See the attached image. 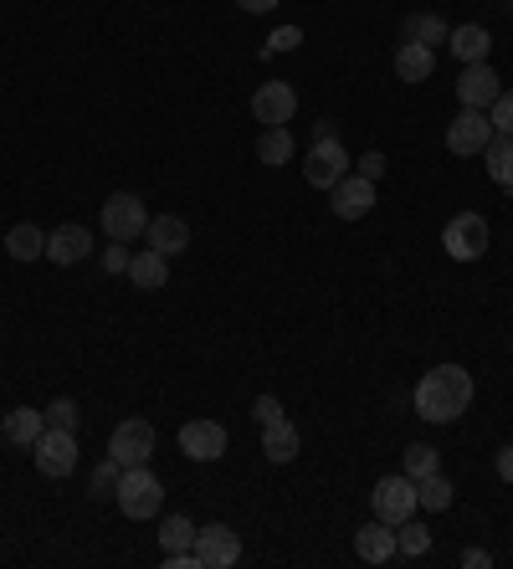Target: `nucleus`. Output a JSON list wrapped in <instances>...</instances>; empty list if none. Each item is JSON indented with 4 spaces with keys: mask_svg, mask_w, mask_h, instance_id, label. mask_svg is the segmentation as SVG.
Masks as SVG:
<instances>
[{
    "mask_svg": "<svg viewBox=\"0 0 513 569\" xmlns=\"http://www.w3.org/2000/svg\"><path fill=\"white\" fill-rule=\"evenodd\" d=\"M5 251H11L16 262H36V257H47V232H41V226H11Z\"/></svg>",
    "mask_w": 513,
    "mask_h": 569,
    "instance_id": "393cba45",
    "label": "nucleus"
},
{
    "mask_svg": "<svg viewBox=\"0 0 513 569\" xmlns=\"http://www.w3.org/2000/svg\"><path fill=\"white\" fill-rule=\"evenodd\" d=\"M488 123H493V134H513V93H498L493 108H488Z\"/></svg>",
    "mask_w": 513,
    "mask_h": 569,
    "instance_id": "2f4dec72",
    "label": "nucleus"
},
{
    "mask_svg": "<svg viewBox=\"0 0 513 569\" xmlns=\"http://www.w3.org/2000/svg\"><path fill=\"white\" fill-rule=\"evenodd\" d=\"M370 502H375V519L380 523H406L410 513H416V508H421V502H416V477H406V472H401V477H380L375 483V493H370Z\"/></svg>",
    "mask_w": 513,
    "mask_h": 569,
    "instance_id": "0eeeda50",
    "label": "nucleus"
},
{
    "mask_svg": "<svg viewBox=\"0 0 513 569\" xmlns=\"http://www.w3.org/2000/svg\"><path fill=\"white\" fill-rule=\"evenodd\" d=\"M159 544H165V549H190V544H195V523L180 519V513L165 519L159 523Z\"/></svg>",
    "mask_w": 513,
    "mask_h": 569,
    "instance_id": "7c9ffc66",
    "label": "nucleus"
},
{
    "mask_svg": "<svg viewBox=\"0 0 513 569\" xmlns=\"http://www.w3.org/2000/svg\"><path fill=\"white\" fill-rule=\"evenodd\" d=\"M431 72H437V51L421 47V42H401V51H395V78L401 83H427Z\"/></svg>",
    "mask_w": 513,
    "mask_h": 569,
    "instance_id": "a211bd4d",
    "label": "nucleus"
},
{
    "mask_svg": "<svg viewBox=\"0 0 513 569\" xmlns=\"http://www.w3.org/2000/svg\"><path fill=\"white\" fill-rule=\"evenodd\" d=\"M47 257L57 268L83 262V257H93V232H83V226H57V232L47 236Z\"/></svg>",
    "mask_w": 513,
    "mask_h": 569,
    "instance_id": "2eb2a0df",
    "label": "nucleus"
},
{
    "mask_svg": "<svg viewBox=\"0 0 513 569\" xmlns=\"http://www.w3.org/2000/svg\"><path fill=\"white\" fill-rule=\"evenodd\" d=\"M452 493H457V487L446 483L442 472H431V477H421V483H416V502H421L427 513H442V508H452Z\"/></svg>",
    "mask_w": 513,
    "mask_h": 569,
    "instance_id": "bb28decb",
    "label": "nucleus"
},
{
    "mask_svg": "<svg viewBox=\"0 0 513 569\" xmlns=\"http://www.w3.org/2000/svg\"><path fill=\"white\" fill-rule=\"evenodd\" d=\"M355 175H365V180H380V175H385V154H380V150H370V154H365V159H355Z\"/></svg>",
    "mask_w": 513,
    "mask_h": 569,
    "instance_id": "c9c22d12",
    "label": "nucleus"
},
{
    "mask_svg": "<svg viewBox=\"0 0 513 569\" xmlns=\"http://www.w3.org/2000/svg\"><path fill=\"white\" fill-rule=\"evenodd\" d=\"M252 416L262 420V426H273V420H283V401H277V395H256Z\"/></svg>",
    "mask_w": 513,
    "mask_h": 569,
    "instance_id": "f704fd0d",
    "label": "nucleus"
},
{
    "mask_svg": "<svg viewBox=\"0 0 513 569\" xmlns=\"http://www.w3.org/2000/svg\"><path fill=\"white\" fill-rule=\"evenodd\" d=\"M119 477H123V462H119V457H103L98 467H93V483H87V498H93V502L114 498V493H119Z\"/></svg>",
    "mask_w": 513,
    "mask_h": 569,
    "instance_id": "cd10ccee",
    "label": "nucleus"
},
{
    "mask_svg": "<svg viewBox=\"0 0 513 569\" xmlns=\"http://www.w3.org/2000/svg\"><path fill=\"white\" fill-rule=\"evenodd\" d=\"M108 457H119L123 467H150L154 457V426L150 420H119L114 436H108Z\"/></svg>",
    "mask_w": 513,
    "mask_h": 569,
    "instance_id": "6e6552de",
    "label": "nucleus"
},
{
    "mask_svg": "<svg viewBox=\"0 0 513 569\" xmlns=\"http://www.w3.org/2000/svg\"><path fill=\"white\" fill-rule=\"evenodd\" d=\"M144 241H150L159 257H180V251L190 247V226L180 216H150V232H144Z\"/></svg>",
    "mask_w": 513,
    "mask_h": 569,
    "instance_id": "f3484780",
    "label": "nucleus"
},
{
    "mask_svg": "<svg viewBox=\"0 0 513 569\" xmlns=\"http://www.w3.org/2000/svg\"><path fill=\"white\" fill-rule=\"evenodd\" d=\"M103 268H108V272H129V251H123V247H108Z\"/></svg>",
    "mask_w": 513,
    "mask_h": 569,
    "instance_id": "e433bc0d",
    "label": "nucleus"
},
{
    "mask_svg": "<svg viewBox=\"0 0 513 569\" xmlns=\"http://www.w3.org/2000/svg\"><path fill=\"white\" fill-rule=\"evenodd\" d=\"M165 277H170V257H159L154 247H144V251L129 257V283H134V287L154 293V287H165Z\"/></svg>",
    "mask_w": 513,
    "mask_h": 569,
    "instance_id": "6ab92c4d",
    "label": "nucleus"
},
{
    "mask_svg": "<svg viewBox=\"0 0 513 569\" xmlns=\"http://www.w3.org/2000/svg\"><path fill=\"white\" fill-rule=\"evenodd\" d=\"M467 405H473V375L462 365H437L421 375V386H416V411H421V420L446 426V420H457Z\"/></svg>",
    "mask_w": 513,
    "mask_h": 569,
    "instance_id": "f257e3e1",
    "label": "nucleus"
},
{
    "mask_svg": "<svg viewBox=\"0 0 513 569\" xmlns=\"http://www.w3.org/2000/svg\"><path fill=\"white\" fill-rule=\"evenodd\" d=\"M488 565H493V559L482 549H462V569H488Z\"/></svg>",
    "mask_w": 513,
    "mask_h": 569,
    "instance_id": "4c0bfd02",
    "label": "nucleus"
},
{
    "mask_svg": "<svg viewBox=\"0 0 513 569\" xmlns=\"http://www.w3.org/2000/svg\"><path fill=\"white\" fill-rule=\"evenodd\" d=\"M452 36V26H446L442 16H431V11H421V16L406 21V42H421V47H437V42H446Z\"/></svg>",
    "mask_w": 513,
    "mask_h": 569,
    "instance_id": "c85d7f7f",
    "label": "nucleus"
},
{
    "mask_svg": "<svg viewBox=\"0 0 513 569\" xmlns=\"http://www.w3.org/2000/svg\"><path fill=\"white\" fill-rule=\"evenodd\" d=\"M427 549H431V529L416 523V513H410L406 523H395V554H401V559H421Z\"/></svg>",
    "mask_w": 513,
    "mask_h": 569,
    "instance_id": "a878e982",
    "label": "nucleus"
},
{
    "mask_svg": "<svg viewBox=\"0 0 513 569\" xmlns=\"http://www.w3.org/2000/svg\"><path fill=\"white\" fill-rule=\"evenodd\" d=\"M262 457L267 462H293L298 457V426L288 416L273 420V426H262Z\"/></svg>",
    "mask_w": 513,
    "mask_h": 569,
    "instance_id": "412c9836",
    "label": "nucleus"
},
{
    "mask_svg": "<svg viewBox=\"0 0 513 569\" xmlns=\"http://www.w3.org/2000/svg\"><path fill=\"white\" fill-rule=\"evenodd\" d=\"M482 159H488V175H493V185L513 190V134H493V139H488Z\"/></svg>",
    "mask_w": 513,
    "mask_h": 569,
    "instance_id": "b1692460",
    "label": "nucleus"
},
{
    "mask_svg": "<svg viewBox=\"0 0 513 569\" xmlns=\"http://www.w3.org/2000/svg\"><path fill=\"white\" fill-rule=\"evenodd\" d=\"M442 247L452 262H478L482 251H488V221L478 216V211H462V216L446 221L442 232Z\"/></svg>",
    "mask_w": 513,
    "mask_h": 569,
    "instance_id": "423d86ee",
    "label": "nucleus"
},
{
    "mask_svg": "<svg viewBox=\"0 0 513 569\" xmlns=\"http://www.w3.org/2000/svg\"><path fill=\"white\" fill-rule=\"evenodd\" d=\"M256 159H262L267 169L288 165V159H293V134H288V123H273V129H262V134H256Z\"/></svg>",
    "mask_w": 513,
    "mask_h": 569,
    "instance_id": "5701e85b",
    "label": "nucleus"
},
{
    "mask_svg": "<svg viewBox=\"0 0 513 569\" xmlns=\"http://www.w3.org/2000/svg\"><path fill=\"white\" fill-rule=\"evenodd\" d=\"M180 452H186L190 462H222L226 426L222 420H186V426H180Z\"/></svg>",
    "mask_w": 513,
    "mask_h": 569,
    "instance_id": "9b49d317",
    "label": "nucleus"
},
{
    "mask_svg": "<svg viewBox=\"0 0 513 569\" xmlns=\"http://www.w3.org/2000/svg\"><path fill=\"white\" fill-rule=\"evenodd\" d=\"M41 431H47V411L16 405V411L5 416V441H16V447H36V436Z\"/></svg>",
    "mask_w": 513,
    "mask_h": 569,
    "instance_id": "4be33fe9",
    "label": "nucleus"
},
{
    "mask_svg": "<svg viewBox=\"0 0 513 569\" xmlns=\"http://www.w3.org/2000/svg\"><path fill=\"white\" fill-rule=\"evenodd\" d=\"M237 5H241V11H252V16H262V11H273L277 0H237Z\"/></svg>",
    "mask_w": 513,
    "mask_h": 569,
    "instance_id": "ea45409f",
    "label": "nucleus"
},
{
    "mask_svg": "<svg viewBox=\"0 0 513 569\" xmlns=\"http://www.w3.org/2000/svg\"><path fill=\"white\" fill-rule=\"evenodd\" d=\"M36 472L41 477H68L72 467H77V436L68 431V426H47V431L36 436Z\"/></svg>",
    "mask_w": 513,
    "mask_h": 569,
    "instance_id": "39448f33",
    "label": "nucleus"
},
{
    "mask_svg": "<svg viewBox=\"0 0 513 569\" xmlns=\"http://www.w3.org/2000/svg\"><path fill=\"white\" fill-rule=\"evenodd\" d=\"M195 565L201 569H231L241 559V538L226 529V523H211V529H195Z\"/></svg>",
    "mask_w": 513,
    "mask_h": 569,
    "instance_id": "1a4fd4ad",
    "label": "nucleus"
},
{
    "mask_svg": "<svg viewBox=\"0 0 513 569\" xmlns=\"http://www.w3.org/2000/svg\"><path fill=\"white\" fill-rule=\"evenodd\" d=\"M329 195H334V216L359 221V216H370V205H375V180H365V175H344Z\"/></svg>",
    "mask_w": 513,
    "mask_h": 569,
    "instance_id": "4468645a",
    "label": "nucleus"
},
{
    "mask_svg": "<svg viewBox=\"0 0 513 569\" xmlns=\"http://www.w3.org/2000/svg\"><path fill=\"white\" fill-rule=\"evenodd\" d=\"M114 502H119V513H123V519L144 523V519H154V513L165 508V483H159V477H154L150 467H123Z\"/></svg>",
    "mask_w": 513,
    "mask_h": 569,
    "instance_id": "f03ea898",
    "label": "nucleus"
},
{
    "mask_svg": "<svg viewBox=\"0 0 513 569\" xmlns=\"http://www.w3.org/2000/svg\"><path fill=\"white\" fill-rule=\"evenodd\" d=\"M355 554L359 559H365V565H391L395 559V529L391 523H365V529H359L355 534Z\"/></svg>",
    "mask_w": 513,
    "mask_h": 569,
    "instance_id": "dca6fc26",
    "label": "nucleus"
},
{
    "mask_svg": "<svg viewBox=\"0 0 513 569\" xmlns=\"http://www.w3.org/2000/svg\"><path fill=\"white\" fill-rule=\"evenodd\" d=\"M298 42H303V32H298V26H277V32L267 36V47H262V51H267V57H277V51H293Z\"/></svg>",
    "mask_w": 513,
    "mask_h": 569,
    "instance_id": "72a5a7b5",
    "label": "nucleus"
},
{
    "mask_svg": "<svg viewBox=\"0 0 513 569\" xmlns=\"http://www.w3.org/2000/svg\"><path fill=\"white\" fill-rule=\"evenodd\" d=\"M103 232L114 236V241H134V236L150 232V211H144V201L139 195H129V190H119V195H108L98 211Z\"/></svg>",
    "mask_w": 513,
    "mask_h": 569,
    "instance_id": "20e7f679",
    "label": "nucleus"
},
{
    "mask_svg": "<svg viewBox=\"0 0 513 569\" xmlns=\"http://www.w3.org/2000/svg\"><path fill=\"white\" fill-rule=\"evenodd\" d=\"M47 426H68V431H77V401L57 395V401L47 405Z\"/></svg>",
    "mask_w": 513,
    "mask_h": 569,
    "instance_id": "473e14b6",
    "label": "nucleus"
},
{
    "mask_svg": "<svg viewBox=\"0 0 513 569\" xmlns=\"http://www.w3.org/2000/svg\"><path fill=\"white\" fill-rule=\"evenodd\" d=\"M446 47H452V57L457 62H488V51H493V36H488V26H457V32L446 36Z\"/></svg>",
    "mask_w": 513,
    "mask_h": 569,
    "instance_id": "aec40b11",
    "label": "nucleus"
},
{
    "mask_svg": "<svg viewBox=\"0 0 513 569\" xmlns=\"http://www.w3.org/2000/svg\"><path fill=\"white\" fill-rule=\"evenodd\" d=\"M252 114H256V123H288L293 114H298V87L293 83H262L252 93Z\"/></svg>",
    "mask_w": 513,
    "mask_h": 569,
    "instance_id": "ddd939ff",
    "label": "nucleus"
},
{
    "mask_svg": "<svg viewBox=\"0 0 513 569\" xmlns=\"http://www.w3.org/2000/svg\"><path fill=\"white\" fill-rule=\"evenodd\" d=\"M349 154H344L339 134H329V139H313V150L303 154V180L313 185V190H334V185L349 175Z\"/></svg>",
    "mask_w": 513,
    "mask_h": 569,
    "instance_id": "7ed1b4c3",
    "label": "nucleus"
},
{
    "mask_svg": "<svg viewBox=\"0 0 513 569\" xmlns=\"http://www.w3.org/2000/svg\"><path fill=\"white\" fill-rule=\"evenodd\" d=\"M442 467V457H437V447H427V441H416V447H406V477H431V472Z\"/></svg>",
    "mask_w": 513,
    "mask_h": 569,
    "instance_id": "c756f323",
    "label": "nucleus"
},
{
    "mask_svg": "<svg viewBox=\"0 0 513 569\" xmlns=\"http://www.w3.org/2000/svg\"><path fill=\"white\" fill-rule=\"evenodd\" d=\"M503 93V83H498V72L488 68V62H467L462 68V78H457V98H462V108H493V98Z\"/></svg>",
    "mask_w": 513,
    "mask_h": 569,
    "instance_id": "f8f14e48",
    "label": "nucleus"
},
{
    "mask_svg": "<svg viewBox=\"0 0 513 569\" xmlns=\"http://www.w3.org/2000/svg\"><path fill=\"white\" fill-rule=\"evenodd\" d=\"M488 139H493V123H488L482 108H462V114L446 123V150L462 154V159H467V154H482Z\"/></svg>",
    "mask_w": 513,
    "mask_h": 569,
    "instance_id": "9d476101",
    "label": "nucleus"
},
{
    "mask_svg": "<svg viewBox=\"0 0 513 569\" xmlns=\"http://www.w3.org/2000/svg\"><path fill=\"white\" fill-rule=\"evenodd\" d=\"M498 477H503V483H513V447H503V452H498Z\"/></svg>",
    "mask_w": 513,
    "mask_h": 569,
    "instance_id": "58836bf2",
    "label": "nucleus"
}]
</instances>
